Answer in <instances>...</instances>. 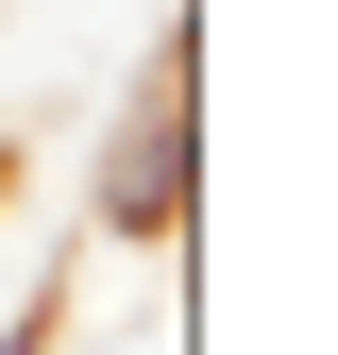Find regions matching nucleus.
<instances>
[{"label":"nucleus","instance_id":"1","mask_svg":"<svg viewBox=\"0 0 338 355\" xmlns=\"http://www.w3.org/2000/svg\"><path fill=\"white\" fill-rule=\"evenodd\" d=\"M186 187H203V153H186V34H169L118 153H102V237H186Z\"/></svg>","mask_w":338,"mask_h":355},{"label":"nucleus","instance_id":"2","mask_svg":"<svg viewBox=\"0 0 338 355\" xmlns=\"http://www.w3.org/2000/svg\"><path fill=\"white\" fill-rule=\"evenodd\" d=\"M0 355H51V304H34V322H17V338H0Z\"/></svg>","mask_w":338,"mask_h":355}]
</instances>
